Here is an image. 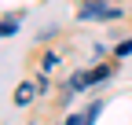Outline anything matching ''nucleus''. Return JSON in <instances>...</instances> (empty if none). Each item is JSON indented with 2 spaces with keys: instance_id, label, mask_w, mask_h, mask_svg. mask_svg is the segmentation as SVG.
<instances>
[{
  "instance_id": "1",
  "label": "nucleus",
  "mask_w": 132,
  "mask_h": 125,
  "mask_svg": "<svg viewBox=\"0 0 132 125\" xmlns=\"http://www.w3.org/2000/svg\"><path fill=\"white\" fill-rule=\"evenodd\" d=\"M77 15L81 19H121V4H85Z\"/></svg>"
},
{
  "instance_id": "2",
  "label": "nucleus",
  "mask_w": 132,
  "mask_h": 125,
  "mask_svg": "<svg viewBox=\"0 0 132 125\" xmlns=\"http://www.w3.org/2000/svg\"><path fill=\"white\" fill-rule=\"evenodd\" d=\"M33 96H37V88H33L29 81H22L19 88H15V103H19V107H26V103H29Z\"/></svg>"
},
{
  "instance_id": "3",
  "label": "nucleus",
  "mask_w": 132,
  "mask_h": 125,
  "mask_svg": "<svg viewBox=\"0 0 132 125\" xmlns=\"http://www.w3.org/2000/svg\"><path fill=\"white\" fill-rule=\"evenodd\" d=\"M15 29H19V19H7V22H0V37H11Z\"/></svg>"
}]
</instances>
